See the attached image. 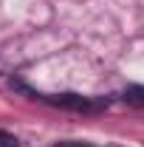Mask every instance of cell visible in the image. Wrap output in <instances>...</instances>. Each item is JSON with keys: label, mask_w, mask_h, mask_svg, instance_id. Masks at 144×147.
Returning a JSON list of instances; mask_svg holds the SVG:
<instances>
[{"label": "cell", "mask_w": 144, "mask_h": 147, "mask_svg": "<svg viewBox=\"0 0 144 147\" xmlns=\"http://www.w3.org/2000/svg\"><path fill=\"white\" fill-rule=\"evenodd\" d=\"M54 147H90V144H85V142H59Z\"/></svg>", "instance_id": "4"}, {"label": "cell", "mask_w": 144, "mask_h": 147, "mask_svg": "<svg viewBox=\"0 0 144 147\" xmlns=\"http://www.w3.org/2000/svg\"><path fill=\"white\" fill-rule=\"evenodd\" d=\"M48 105L65 110H79V113H90V110H99L108 102H99V99H90V96H79V93H54V96H42Z\"/></svg>", "instance_id": "1"}, {"label": "cell", "mask_w": 144, "mask_h": 147, "mask_svg": "<svg viewBox=\"0 0 144 147\" xmlns=\"http://www.w3.org/2000/svg\"><path fill=\"white\" fill-rule=\"evenodd\" d=\"M0 147H20V142L11 133H3V130H0Z\"/></svg>", "instance_id": "3"}, {"label": "cell", "mask_w": 144, "mask_h": 147, "mask_svg": "<svg viewBox=\"0 0 144 147\" xmlns=\"http://www.w3.org/2000/svg\"><path fill=\"white\" fill-rule=\"evenodd\" d=\"M122 99H124L130 108H144V85H130L122 93Z\"/></svg>", "instance_id": "2"}]
</instances>
